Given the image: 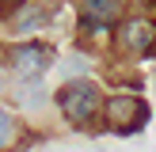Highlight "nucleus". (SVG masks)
Segmentation results:
<instances>
[{
	"mask_svg": "<svg viewBox=\"0 0 156 152\" xmlns=\"http://www.w3.org/2000/svg\"><path fill=\"white\" fill-rule=\"evenodd\" d=\"M57 106L73 126H88L99 110H103V99H99V88L91 80H73L57 91Z\"/></svg>",
	"mask_w": 156,
	"mask_h": 152,
	"instance_id": "1",
	"label": "nucleus"
},
{
	"mask_svg": "<svg viewBox=\"0 0 156 152\" xmlns=\"http://www.w3.org/2000/svg\"><path fill=\"white\" fill-rule=\"evenodd\" d=\"M103 114H107V126H111L114 133H133V129H141L145 122H149V106L137 95H114L111 103L103 106Z\"/></svg>",
	"mask_w": 156,
	"mask_h": 152,
	"instance_id": "2",
	"label": "nucleus"
},
{
	"mask_svg": "<svg viewBox=\"0 0 156 152\" xmlns=\"http://www.w3.org/2000/svg\"><path fill=\"white\" fill-rule=\"evenodd\" d=\"M50 61H53V53H50V46H42V42H23V46L12 50V68L23 80L42 76L46 68H50Z\"/></svg>",
	"mask_w": 156,
	"mask_h": 152,
	"instance_id": "3",
	"label": "nucleus"
},
{
	"mask_svg": "<svg viewBox=\"0 0 156 152\" xmlns=\"http://www.w3.org/2000/svg\"><path fill=\"white\" fill-rule=\"evenodd\" d=\"M122 42H126V50L152 53V46H156V23L152 19H126L122 23Z\"/></svg>",
	"mask_w": 156,
	"mask_h": 152,
	"instance_id": "4",
	"label": "nucleus"
},
{
	"mask_svg": "<svg viewBox=\"0 0 156 152\" xmlns=\"http://www.w3.org/2000/svg\"><path fill=\"white\" fill-rule=\"evenodd\" d=\"M84 19L88 27H111L122 19V0H84Z\"/></svg>",
	"mask_w": 156,
	"mask_h": 152,
	"instance_id": "5",
	"label": "nucleus"
},
{
	"mask_svg": "<svg viewBox=\"0 0 156 152\" xmlns=\"http://www.w3.org/2000/svg\"><path fill=\"white\" fill-rule=\"evenodd\" d=\"M15 137H19V126H15V118L8 110H0V152L4 148H12L15 144Z\"/></svg>",
	"mask_w": 156,
	"mask_h": 152,
	"instance_id": "6",
	"label": "nucleus"
},
{
	"mask_svg": "<svg viewBox=\"0 0 156 152\" xmlns=\"http://www.w3.org/2000/svg\"><path fill=\"white\" fill-rule=\"evenodd\" d=\"M19 4H23V0H0V19H8V15H12Z\"/></svg>",
	"mask_w": 156,
	"mask_h": 152,
	"instance_id": "7",
	"label": "nucleus"
},
{
	"mask_svg": "<svg viewBox=\"0 0 156 152\" xmlns=\"http://www.w3.org/2000/svg\"><path fill=\"white\" fill-rule=\"evenodd\" d=\"M0 91H4V80H0Z\"/></svg>",
	"mask_w": 156,
	"mask_h": 152,
	"instance_id": "8",
	"label": "nucleus"
},
{
	"mask_svg": "<svg viewBox=\"0 0 156 152\" xmlns=\"http://www.w3.org/2000/svg\"><path fill=\"white\" fill-rule=\"evenodd\" d=\"M152 53H156V46H152Z\"/></svg>",
	"mask_w": 156,
	"mask_h": 152,
	"instance_id": "9",
	"label": "nucleus"
}]
</instances>
